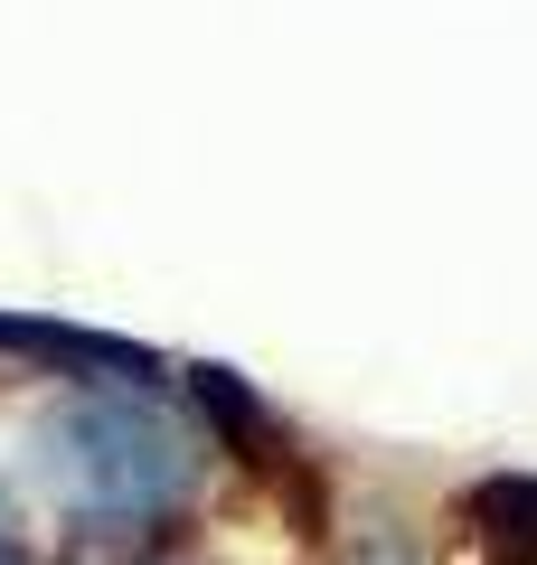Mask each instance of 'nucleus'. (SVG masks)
Here are the masks:
<instances>
[{
  "label": "nucleus",
  "mask_w": 537,
  "mask_h": 565,
  "mask_svg": "<svg viewBox=\"0 0 537 565\" xmlns=\"http://www.w3.org/2000/svg\"><path fill=\"white\" fill-rule=\"evenodd\" d=\"M0 565H20V546H10V527H0Z\"/></svg>",
  "instance_id": "2"
},
{
  "label": "nucleus",
  "mask_w": 537,
  "mask_h": 565,
  "mask_svg": "<svg viewBox=\"0 0 537 565\" xmlns=\"http://www.w3.org/2000/svg\"><path fill=\"white\" fill-rule=\"evenodd\" d=\"M199 462H208V434L160 386V367L133 359L123 377H104V367L57 377V396L29 424L20 481L85 537H141L199 490Z\"/></svg>",
  "instance_id": "1"
}]
</instances>
